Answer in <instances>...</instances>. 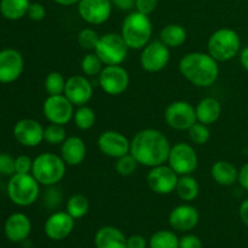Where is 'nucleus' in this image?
Returning a JSON list of instances; mask_svg holds the SVG:
<instances>
[{"instance_id": "c9c22d12", "label": "nucleus", "mask_w": 248, "mask_h": 248, "mask_svg": "<svg viewBox=\"0 0 248 248\" xmlns=\"http://www.w3.org/2000/svg\"><path fill=\"white\" fill-rule=\"evenodd\" d=\"M99 38H101V35L94 29L84 28L78 34V44H79L82 50L94 51L99 41Z\"/></svg>"}, {"instance_id": "72a5a7b5", "label": "nucleus", "mask_w": 248, "mask_h": 248, "mask_svg": "<svg viewBox=\"0 0 248 248\" xmlns=\"http://www.w3.org/2000/svg\"><path fill=\"white\" fill-rule=\"evenodd\" d=\"M67 131L64 125L58 124H50L44 130V140L51 145H61L67 140Z\"/></svg>"}, {"instance_id": "2f4dec72", "label": "nucleus", "mask_w": 248, "mask_h": 248, "mask_svg": "<svg viewBox=\"0 0 248 248\" xmlns=\"http://www.w3.org/2000/svg\"><path fill=\"white\" fill-rule=\"evenodd\" d=\"M80 67H81L82 74L86 75V77H98L101 74V72L104 68V63L102 62L101 58L97 56V53L94 52H89L82 57L81 63H80Z\"/></svg>"}, {"instance_id": "49530a36", "label": "nucleus", "mask_w": 248, "mask_h": 248, "mask_svg": "<svg viewBox=\"0 0 248 248\" xmlns=\"http://www.w3.org/2000/svg\"><path fill=\"white\" fill-rule=\"evenodd\" d=\"M239 216L241 222L248 228V199H246V200L240 205Z\"/></svg>"}, {"instance_id": "7ed1b4c3", "label": "nucleus", "mask_w": 248, "mask_h": 248, "mask_svg": "<svg viewBox=\"0 0 248 248\" xmlns=\"http://www.w3.org/2000/svg\"><path fill=\"white\" fill-rule=\"evenodd\" d=\"M121 36L128 48L142 50L152 41L153 23L148 15L132 11L125 17L121 26Z\"/></svg>"}, {"instance_id": "5701e85b", "label": "nucleus", "mask_w": 248, "mask_h": 248, "mask_svg": "<svg viewBox=\"0 0 248 248\" xmlns=\"http://www.w3.org/2000/svg\"><path fill=\"white\" fill-rule=\"evenodd\" d=\"M96 248H127V237L120 229L111 225L101 228L94 235Z\"/></svg>"}, {"instance_id": "ddd939ff", "label": "nucleus", "mask_w": 248, "mask_h": 248, "mask_svg": "<svg viewBox=\"0 0 248 248\" xmlns=\"http://www.w3.org/2000/svg\"><path fill=\"white\" fill-rule=\"evenodd\" d=\"M179 176L169 166L159 165L150 169L147 176V183L150 190L159 195H169L176 190Z\"/></svg>"}, {"instance_id": "a878e982", "label": "nucleus", "mask_w": 248, "mask_h": 248, "mask_svg": "<svg viewBox=\"0 0 248 248\" xmlns=\"http://www.w3.org/2000/svg\"><path fill=\"white\" fill-rule=\"evenodd\" d=\"M188 38L186 28L181 24L171 23L160 31V41L170 48H177L183 45Z\"/></svg>"}, {"instance_id": "79ce46f5", "label": "nucleus", "mask_w": 248, "mask_h": 248, "mask_svg": "<svg viewBox=\"0 0 248 248\" xmlns=\"http://www.w3.org/2000/svg\"><path fill=\"white\" fill-rule=\"evenodd\" d=\"M179 248H202V241L196 235L186 234L179 239Z\"/></svg>"}, {"instance_id": "6ab92c4d", "label": "nucleus", "mask_w": 248, "mask_h": 248, "mask_svg": "<svg viewBox=\"0 0 248 248\" xmlns=\"http://www.w3.org/2000/svg\"><path fill=\"white\" fill-rule=\"evenodd\" d=\"M75 227V219L65 212H55L46 219L44 225V232L48 239L53 241L64 240L72 234Z\"/></svg>"}, {"instance_id": "393cba45", "label": "nucleus", "mask_w": 248, "mask_h": 248, "mask_svg": "<svg viewBox=\"0 0 248 248\" xmlns=\"http://www.w3.org/2000/svg\"><path fill=\"white\" fill-rule=\"evenodd\" d=\"M211 176L217 184L222 186H230L239 178V170L227 160H219L212 165Z\"/></svg>"}, {"instance_id": "bb28decb", "label": "nucleus", "mask_w": 248, "mask_h": 248, "mask_svg": "<svg viewBox=\"0 0 248 248\" xmlns=\"http://www.w3.org/2000/svg\"><path fill=\"white\" fill-rule=\"evenodd\" d=\"M31 0H0V14L9 21H18L27 16Z\"/></svg>"}, {"instance_id": "ea45409f", "label": "nucleus", "mask_w": 248, "mask_h": 248, "mask_svg": "<svg viewBox=\"0 0 248 248\" xmlns=\"http://www.w3.org/2000/svg\"><path fill=\"white\" fill-rule=\"evenodd\" d=\"M27 16L31 19V21L40 22L43 21L46 17V9L43 4L40 2H31L29 5L28 12H27Z\"/></svg>"}, {"instance_id": "9b49d317", "label": "nucleus", "mask_w": 248, "mask_h": 248, "mask_svg": "<svg viewBox=\"0 0 248 248\" xmlns=\"http://www.w3.org/2000/svg\"><path fill=\"white\" fill-rule=\"evenodd\" d=\"M165 121L176 131H188L196 119L195 107L186 101H174L165 110Z\"/></svg>"}, {"instance_id": "f257e3e1", "label": "nucleus", "mask_w": 248, "mask_h": 248, "mask_svg": "<svg viewBox=\"0 0 248 248\" xmlns=\"http://www.w3.org/2000/svg\"><path fill=\"white\" fill-rule=\"evenodd\" d=\"M172 145L161 131L155 128H145L140 131L131 140L130 154L145 167L159 166L166 164Z\"/></svg>"}, {"instance_id": "dca6fc26", "label": "nucleus", "mask_w": 248, "mask_h": 248, "mask_svg": "<svg viewBox=\"0 0 248 248\" xmlns=\"http://www.w3.org/2000/svg\"><path fill=\"white\" fill-rule=\"evenodd\" d=\"M24 60L16 48H4L0 51V84H11L22 75Z\"/></svg>"}, {"instance_id": "c756f323", "label": "nucleus", "mask_w": 248, "mask_h": 248, "mask_svg": "<svg viewBox=\"0 0 248 248\" xmlns=\"http://www.w3.org/2000/svg\"><path fill=\"white\" fill-rule=\"evenodd\" d=\"M90 210V201L82 194H74L67 201V213H69L74 219L85 217Z\"/></svg>"}, {"instance_id": "de8ad7c7", "label": "nucleus", "mask_w": 248, "mask_h": 248, "mask_svg": "<svg viewBox=\"0 0 248 248\" xmlns=\"http://www.w3.org/2000/svg\"><path fill=\"white\" fill-rule=\"evenodd\" d=\"M240 62H241L244 69L248 72V46L240 51Z\"/></svg>"}, {"instance_id": "4468645a", "label": "nucleus", "mask_w": 248, "mask_h": 248, "mask_svg": "<svg viewBox=\"0 0 248 248\" xmlns=\"http://www.w3.org/2000/svg\"><path fill=\"white\" fill-rule=\"evenodd\" d=\"M97 144L102 154L111 159L116 160L124 155L130 154L131 140L119 131L108 130L102 132L97 140Z\"/></svg>"}, {"instance_id": "423d86ee", "label": "nucleus", "mask_w": 248, "mask_h": 248, "mask_svg": "<svg viewBox=\"0 0 248 248\" xmlns=\"http://www.w3.org/2000/svg\"><path fill=\"white\" fill-rule=\"evenodd\" d=\"M40 194V184L31 173H15L10 177L7 184V195L17 206L27 207L38 200Z\"/></svg>"}, {"instance_id": "6e6552de", "label": "nucleus", "mask_w": 248, "mask_h": 248, "mask_svg": "<svg viewBox=\"0 0 248 248\" xmlns=\"http://www.w3.org/2000/svg\"><path fill=\"white\" fill-rule=\"evenodd\" d=\"M167 165L178 176L191 174L199 165V157L193 145L189 143H177L170 150Z\"/></svg>"}, {"instance_id": "a211bd4d", "label": "nucleus", "mask_w": 248, "mask_h": 248, "mask_svg": "<svg viewBox=\"0 0 248 248\" xmlns=\"http://www.w3.org/2000/svg\"><path fill=\"white\" fill-rule=\"evenodd\" d=\"M63 94L74 107L85 106L93 96V86L86 75H72L67 79Z\"/></svg>"}, {"instance_id": "473e14b6", "label": "nucleus", "mask_w": 248, "mask_h": 248, "mask_svg": "<svg viewBox=\"0 0 248 248\" xmlns=\"http://www.w3.org/2000/svg\"><path fill=\"white\" fill-rule=\"evenodd\" d=\"M65 82L67 80L60 72H51L46 75L44 86L48 96H56V94L64 93Z\"/></svg>"}, {"instance_id": "1a4fd4ad", "label": "nucleus", "mask_w": 248, "mask_h": 248, "mask_svg": "<svg viewBox=\"0 0 248 248\" xmlns=\"http://www.w3.org/2000/svg\"><path fill=\"white\" fill-rule=\"evenodd\" d=\"M171 60L170 47L162 41H150L142 48L140 56V67L148 73H159L167 67Z\"/></svg>"}, {"instance_id": "e433bc0d", "label": "nucleus", "mask_w": 248, "mask_h": 248, "mask_svg": "<svg viewBox=\"0 0 248 248\" xmlns=\"http://www.w3.org/2000/svg\"><path fill=\"white\" fill-rule=\"evenodd\" d=\"M137 166L138 162L136 161V159L131 154L119 157V159H116L115 162L116 172L123 177L132 176L136 170H137Z\"/></svg>"}, {"instance_id": "58836bf2", "label": "nucleus", "mask_w": 248, "mask_h": 248, "mask_svg": "<svg viewBox=\"0 0 248 248\" xmlns=\"http://www.w3.org/2000/svg\"><path fill=\"white\" fill-rule=\"evenodd\" d=\"M15 169H16V173H31L33 160L29 156H27V155H19V156H17L16 159H15Z\"/></svg>"}, {"instance_id": "9d476101", "label": "nucleus", "mask_w": 248, "mask_h": 248, "mask_svg": "<svg viewBox=\"0 0 248 248\" xmlns=\"http://www.w3.org/2000/svg\"><path fill=\"white\" fill-rule=\"evenodd\" d=\"M98 84L102 91L109 96H119L130 86V74L121 64L104 65L98 75Z\"/></svg>"}, {"instance_id": "a19ab883", "label": "nucleus", "mask_w": 248, "mask_h": 248, "mask_svg": "<svg viewBox=\"0 0 248 248\" xmlns=\"http://www.w3.org/2000/svg\"><path fill=\"white\" fill-rule=\"evenodd\" d=\"M159 0H136V11L149 16L155 11Z\"/></svg>"}, {"instance_id": "cd10ccee", "label": "nucleus", "mask_w": 248, "mask_h": 248, "mask_svg": "<svg viewBox=\"0 0 248 248\" xmlns=\"http://www.w3.org/2000/svg\"><path fill=\"white\" fill-rule=\"evenodd\" d=\"M174 191L181 200L186 201V202H191L199 196L200 184L191 174H184V176H179Z\"/></svg>"}, {"instance_id": "20e7f679", "label": "nucleus", "mask_w": 248, "mask_h": 248, "mask_svg": "<svg viewBox=\"0 0 248 248\" xmlns=\"http://www.w3.org/2000/svg\"><path fill=\"white\" fill-rule=\"evenodd\" d=\"M67 164L61 155L55 153H41L33 160L31 174L40 186H53L65 176Z\"/></svg>"}, {"instance_id": "a18cd8bd", "label": "nucleus", "mask_w": 248, "mask_h": 248, "mask_svg": "<svg viewBox=\"0 0 248 248\" xmlns=\"http://www.w3.org/2000/svg\"><path fill=\"white\" fill-rule=\"evenodd\" d=\"M237 182L241 186V188H244L245 190L248 191V162L242 165L241 169L239 170V178H237Z\"/></svg>"}, {"instance_id": "c85d7f7f", "label": "nucleus", "mask_w": 248, "mask_h": 248, "mask_svg": "<svg viewBox=\"0 0 248 248\" xmlns=\"http://www.w3.org/2000/svg\"><path fill=\"white\" fill-rule=\"evenodd\" d=\"M149 248H179V237L171 230H159L150 236Z\"/></svg>"}, {"instance_id": "b1692460", "label": "nucleus", "mask_w": 248, "mask_h": 248, "mask_svg": "<svg viewBox=\"0 0 248 248\" xmlns=\"http://www.w3.org/2000/svg\"><path fill=\"white\" fill-rule=\"evenodd\" d=\"M195 111L199 123L210 126L219 120L222 115V104L217 98L206 97L199 102L198 106L195 107Z\"/></svg>"}, {"instance_id": "aec40b11", "label": "nucleus", "mask_w": 248, "mask_h": 248, "mask_svg": "<svg viewBox=\"0 0 248 248\" xmlns=\"http://www.w3.org/2000/svg\"><path fill=\"white\" fill-rule=\"evenodd\" d=\"M199 220H200L199 211L189 203L177 206L169 216V223L172 229L182 232L193 230L199 224Z\"/></svg>"}, {"instance_id": "f704fd0d", "label": "nucleus", "mask_w": 248, "mask_h": 248, "mask_svg": "<svg viewBox=\"0 0 248 248\" xmlns=\"http://www.w3.org/2000/svg\"><path fill=\"white\" fill-rule=\"evenodd\" d=\"M189 140L196 145H203L210 140L211 131L208 125L196 121L193 126L188 130Z\"/></svg>"}, {"instance_id": "412c9836", "label": "nucleus", "mask_w": 248, "mask_h": 248, "mask_svg": "<svg viewBox=\"0 0 248 248\" xmlns=\"http://www.w3.org/2000/svg\"><path fill=\"white\" fill-rule=\"evenodd\" d=\"M4 232L7 240L12 242H22L29 237L31 232V222L24 213H12L6 219Z\"/></svg>"}, {"instance_id": "c03bdc74", "label": "nucleus", "mask_w": 248, "mask_h": 248, "mask_svg": "<svg viewBox=\"0 0 248 248\" xmlns=\"http://www.w3.org/2000/svg\"><path fill=\"white\" fill-rule=\"evenodd\" d=\"M113 6L121 11H130L136 6V0H110Z\"/></svg>"}, {"instance_id": "09e8293b", "label": "nucleus", "mask_w": 248, "mask_h": 248, "mask_svg": "<svg viewBox=\"0 0 248 248\" xmlns=\"http://www.w3.org/2000/svg\"><path fill=\"white\" fill-rule=\"evenodd\" d=\"M53 1L62 5V6H72V5H78L80 0H53Z\"/></svg>"}, {"instance_id": "7c9ffc66", "label": "nucleus", "mask_w": 248, "mask_h": 248, "mask_svg": "<svg viewBox=\"0 0 248 248\" xmlns=\"http://www.w3.org/2000/svg\"><path fill=\"white\" fill-rule=\"evenodd\" d=\"M75 126L81 131L91 130L96 124V113L92 108L89 106H80L78 107L77 110L74 111V116H73Z\"/></svg>"}, {"instance_id": "0eeeda50", "label": "nucleus", "mask_w": 248, "mask_h": 248, "mask_svg": "<svg viewBox=\"0 0 248 248\" xmlns=\"http://www.w3.org/2000/svg\"><path fill=\"white\" fill-rule=\"evenodd\" d=\"M130 48L126 45L121 34L107 33L101 35L94 52L104 65H119L126 60Z\"/></svg>"}, {"instance_id": "f3484780", "label": "nucleus", "mask_w": 248, "mask_h": 248, "mask_svg": "<svg viewBox=\"0 0 248 248\" xmlns=\"http://www.w3.org/2000/svg\"><path fill=\"white\" fill-rule=\"evenodd\" d=\"M44 130L39 121L34 119H22L14 126V137L21 145L34 148L44 140Z\"/></svg>"}, {"instance_id": "37998d69", "label": "nucleus", "mask_w": 248, "mask_h": 248, "mask_svg": "<svg viewBox=\"0 0 248 248\" xmlns=\"http://www.w3.org/2000/svg\"><path fill=\"white\" fill-rule=\"evenodd\" d=\"M148 242L142 235H131L127 237V248H147Z\"/></svg>"}, {"instance_id": "4c0bfd02", "label": "nucleus", "mask_w": 248, "mask_h": 248, "mask_svg": "<svg viewBox=\"0 0 248 248\" xmlns=\"http://www.w3.org/2000/svg\"><path fill=\"white\" fill-rule=\"evenodd\" d=\"M16 173L15 159L6 153H0V174L2 176H14Z\"/></svg>"}, {"instance_id": "f03ea898", "label": "nucleus", "mask_w": 248, "mask_h": 248, "mask_svg": "<svg viewBox=\"0 0 248 248\" xmlns=\"http://www.w3.org/2000/svg\"><path fill=\"white\" fill-rule=\"evenodd\" d=\"M179 73L198 87H210L219 77L218 62L208 52H189L178 63Z\"/></svg>"}, {"instance_id": "4be33fe9", "label": "nucleus", "mask_w": 248, "mask_h": 248, "mask_svg": "<svg viewBox=\"0 0 248 248\" xmlns=\"http://www.w3.org/2000/svg\"><path fill=\"white\" fill-rule=\"evenodd\" d=\"M87 148L84 140L78 136H69L61 144V157L67 166H79L86 159Z\"/></svg>"}, {"instance_id": "f8f14e48", "label": "nucleus", "mask_w": 248, "mask_h": 248, "mask_svg": "<svg viewBox=\"0 0 248 248\" xmlns=\"http://www.w3.org/2000/svg\"><path fill=\"white\" fill-rule=\"evenodd\" d=\"M74 104L64 94L47 96L44 101L43 113L50 124L67 125L74 116Z\"/></svg>"}, {"instance_id": "2eb2a0df", "label": "nucleus", "mask_w": 248, "mask_h": 248, "mask_svg": "<svg viewBox=\"0 0 248 248\" xmlns=\"http://www.w3.org/2000/svg\"><path fill=\"white\" fill-rule=\"evenodd\" d=\"M113 4L110 0H80L78 12L86 23L92 26L103 24L110 18Z\"/></svg>"}, {"instance_id": "39448f33", "label": "nucleus", "mask_w": 248, "mask_h": 248, "mask_svg": "<svg viewBox=\"0 0 248 248\" xmlns=\"http://www.w3.org/2000/svg\"><path fill=\"white\" fill-rule=\"evenodd\" d=\"M241 51V38L232 28L217 29L207 41V52L217 62H227L236 57Z\"/></svg>"}]
</instances>
